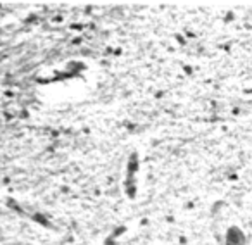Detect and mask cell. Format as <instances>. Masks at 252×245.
I'll list each match as a JSON object with an SVG mask.
<instances>
[{"label": "cell", "instance_id": "cell-2", "mask_svg": "<svg viewBox=\"0 0 252 245\" xmlns=\"http://www.w3.org/2000/svg\"><path fill=\"white\" fill-rule=\"evenodd\" d=\"M224 245H247V235L237 224H231L224 231Z\"/></svg>", "mask_w": 252, "mask_h": 245}, {"label": "cell", "instance_id": "cell-1", "mask_svg": "<svg viewBox=\"0 0 252 245\" xmlns=\"http://www.w3.org/2000/svg\"><path fill=\"white\" fill-rule=\"evenodd\" d=\"M140 169V161H138V154H133L128 157V164H126V178H125V192L130 199L137 197V173Z\"/></svg>", "mask_w": 252, "mask_h": 245}]
</instances>
